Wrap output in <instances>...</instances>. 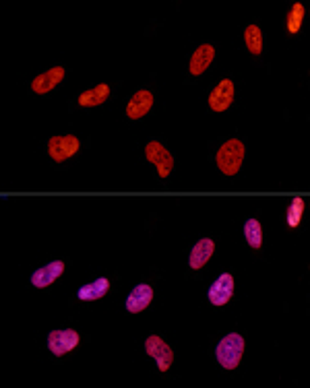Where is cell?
<instances>
[{"label": "cell", "instance_id": "9a60e30c", "mask_svg": "<svg viewBox=\"0 0 310 388\" xmlns=\"http://www.w3.org/2000/svg\"><path fill=\"white\" fill-rule=\"evenodd\" d=\"M110 291V281L106 277H97L91 283H85L77 289V298L81 302H95V300H102L106 298V293Z\"/></svg>", "mask_w": 310, "mask_h": 388}, {"label": "cell", "instance_id": "ffe728a7", "mask_svg": "<svg viewBox=\"0 0 310 388\" xmlns=\"http://www.w3.org/2000/svg\"><path fill=\"white\" fill-rule=\"evenodd\" d=\"M302 217H304V198L294 196L292 203H289L288 213H286V221H288L289 230H296L300 225Z\"/></svg>", "mask_w": 310, "mask_h": 388}, {"label": "cell", "instance_id": "9c48e42d", "mask_svg": "<svg viewBox=\"0 0 310 388\" xmlns=\"http://www.w3.org/2000/svg\"><path fill=\"white\" fill-rule=\"evenodd\" d=\"M63 79H65V68H63V66H52V68H48L46 72L38 75V77L31 81V91H33L36 95H46V93H50L52 89H56V87L60 85Z\"/></svg>", "mask_w": 310, "mask_h": 388}, {"label": "cell", "instance_id": "4fadbf2b", "mask_svg": "<svg viewBox=\"0 0 310 388\" xmlns=\"http://www.w3.org/2000/svg\"><path fill=\"white\" fill-rule=\"evenodd\" d=\"M213 58H215V48H213L211 43H201L199 48L193 52V56H191L188 72H191L193 77H201V75H205V70L211 66Z\"/></svg>", "mask_w": 310, "mask_h": 388}, {"label": "cell", "instance_id": "7a4b0ae2", "mask_svg": "<svg viewBox=\"0 0 310 388\" xmlns=\"http://www.w3.org/2000/svg\"><path fill=\"white\" fill-rule=\"evenodd\" d=\"M215 161H218V168L223 176H238L240 168H242L244 161V143L240 139H230L225 141L220 151L215 155Z\"/></svg>", "mask_w": 310, "mask_h": 388}, {"label": "cell", "instance_id": "8992f818", "mask_svg": "<svg viewBox=\"0 0 310 388\" xmlns=\"http://www.w3.org/2000/svg\"><path fill=\"white\" fill-rule=\"evenodd\" d=\"M145 353L155 360V364L159 367V372H168L172 364H174V351L172 347L168 345L161 337L157 335H151L145 339Z\"/></svg>", "mask_w": 310, "mask_h": 388}, {"label": "cell", "instance_id": "52a82bcc", "mask_svg": "<svg viewBox=\"0 0 310 388\" xmlns=\"http://www.w3.org/2000/svg\"><path fill=\"white\" fill-rule=\"evenodd\" d=\"M234 95H236V85H234V81H232V79H222L218 85L213 87V91L209 93L207 104H209L211 112L222 114V112H225V109L232 106Z\"/></svg>", "mask_w": 310, "mask_h": 388}, {"label": "cell", "instance_id": "8fae6325", "mask_svg": "<svg viewBox=\"0 0 310 388\" xmlns=\"http://www.w3.org/2000/svg\"><path fill=\"white\" fill-rule=\"evenodd\" d=\"M65 273V262L63 260H52L44 266H40L33 275H31V285L38 289H44L48 285H52L58 277H63Z\"/></svg>", "mask_w": 310, "mask_h": 388}, {"label": "cell", "instance_id": "2e32d148", "mask_svg": "<svg viewBox=\"0 0 310 388\" xmlns=\"http://www.w3.org/2000/svg\"><path fill=\"white\" fill-rule=\"evenodd\" d=\"M110 97V85L108 83H97L95 87H91L87 91H83L79 95V106L81 108H95V106H102L106 104Z\"/></svg>", "mask_w": 310, "mask_h": 388}, {"label": "cell", "instance_id": "30bf717a", "mask_svg": "<svg viewBox=\"0 0 310 388\" xmlns=\"http://www.w3.org/2000/svg\"><path fill=\"white\" fill-rule=\"evenodd\" d=\"M155 104V95L151 91H147V89H141V91H137L133 97L129 99V104H127V116L131 118V120H141V118H145L151 108H154Z\"/></svg>", "mask_w": 310, "mask_h": 388}, {"label": "cell", "instance_id": "ac0fdd59", "mask_svg": "<svg viewBox=\"0 0 310 388\" xmlns=\"http://www.w3.org/2000/svg\"><path fill=\"white\" fill-rule=\"evenodd\" d=\"M244 237H246V244L252 250H259L263 246V230H261L259 219H248L244 223Z\"/></svg>", "mask_w": 310, "mask_h": 388}, {"label": "cell", "instance_id": "d6986e66", "mask_svg": "<svg viewBox=\"0 0 310 388\" xmlns=\"http://www.w3.org/2000/svg\"><path fill=\"white\" fill-rule=\"evenodd\" d=\"M304 15H306L304 4H302V2H294V4H292V9H289L288 17H286V29H288V33L296 36V33L302 29Z\"/></svg>", "mask_w": 310, "mask_h": 388}, {"label": "cell", "instance_id": "ba28073f", "mask_svg": "<svg viewBox=\"0 0 310 388\" xmlns=\"http://www.w3.org/2000/svg\"><path fill=\"white\" fill-rule=\"evenodd\" d=\"M232 296H234V277L230 273H222L218 279L211 283V287L207 291L209 302L218 306V308H222V306L230 302Z\"/></svg>", "mask_w": 310, "mask_h": 388}, {"label": "cell", "instance_id": "3957f363", "mask_svg": "<svg viewBox=\"0 0 310 388\" xmlns=\"http://www.w3.org/2000/svg\"><path fill=\"white\" fill-rule=\"evenodd\" d=\"M81 149V143L77 136L73 134H58V136H52L48 141V155L52 157V161L56 163H63L68 161L73 155H77Z\"/></svg>", "mask_w": 310, "mask_h": 388}, {"label": "cell", "instance_id": "5b68a950", "mask_svg": "<svg viewBox=\"0 0 310 388\" xmlns=\"http://www.w3.org/2000/svg\"><path fill=\"white\" fill-rule=\"evenodd\" d=\"M145 157L149 163H154L159 178H168L174 170V155L168 151L159 141H151L145 145Z\"/></svg>", "mask_w": 310, "mask_h": 388}, {"label": "cell", "instance_id": "e0dca14e", "mask_svg": "<svg viewBox=\"0 0 310 388\" xmlns=\"http://www.w3.org/2000/svg\"><path fill=\"white\" fill-rule=\"evenodd\" d=\"M244 43H246V48H248V52L252 56H261V52H263V33H261L259 25H248L244 29Z\"/></svg>", "mask_w": 310, "mask_h": 388}, {"label": "cell", "instance_id": "5bb4252c", "mask_svg": "<svg viewBox=\"0 0 310 388\" xmlns=\"http://www.w3.org/2000/svg\"><path fill=\"white\" fill-rule=\"evenodd\" d=\"M213 252H215V242H213L211 237H203V239H199V242L193 246V250H191V254H188V266H191L193 271H199V269H203V266L211 260Z\"/></svg>", "mask_w": 310, "mask_h": 388}, {"label": "cell", "instance_id": "6da1fadb", "mask_svg": "<svg viewBox=\"0 0 310 388\" xmlns=\"http://www.w3.org/2000/svg\"><path fill=\"white\" fill-rule=\"evenodd\" d=\"M244 355V337L238 333L225 335L215 347V360L223 370H236L240 366Z\"/></svg>", "mask_w": 310, "mask_h": 388}, {"label": "cell", "instance_id": "7c38bea8", "mask_svg": "<svg viewBox=\"0 0 310 388\" xmlns=\"http://www.w3.org/2000/svg\"><path fill=\"white\" fill-rule=\"evenodd\" d=\"M154 302V287L147 283H139L137 287H133V291L127 298V310L131 314H141L149 303Z\"/></svg>", "mask_w": 310, "mask_h": 388}, {"label": "cell", "instance_id": "277c9868", "mask_svg": "<svg viewBox=\"0 0 310 388\" xmlns=\"http://www.w3.org/2000/svg\"><path fill=\"white\" fill-rule=\"evenodd\" d=\"M79 341H81V337H79L77 330H73V328H58V330H52L48 335V349L52 351V355L63 357V355L70 353L73 349H77Z\"/></svg>", "mask_w": 310, "mask_h": 388}]
</instances>
